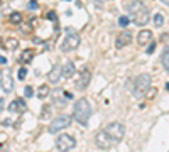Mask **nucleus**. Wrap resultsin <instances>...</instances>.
<instances>
[{
  "mask_svg": "<svg viewBox=\"0 0 169 152\" xmlns=\"http://www.w3.org/2000/svg\"><path fill=\"white\" fill-rule=\"evenodd\" d=\"M129 10V19L135 22L137 26H146L149 22V7L142 2V0H134L127 7Z\"/></svg>",
  "mask_w": 169,
  "mask_h": 152,
  "instance_id": "obj_1",
  "label": "nucleus"
},
{
  "mask_svg": "<svg viewBox=\"0 0 169 152\" xmlns=\"http://www.w3.org/2000/svg\"><path fill=\"white\" fill-rule=\"evenodd\" d=\"M92 117V106L90 101L86 98H80L75 103V110H73V118L78 122L80 125H88V120Z\"/></svg>",
  "mask_w": 169,
  "mask_h": 152,
  "instance_id": "obj_2",
  "label": "nucleus"
},
{
  "mask_svg": "<svg viewBox=\"0 0 169 152\" xmlns=\"http://www.w3.org/2000/svg\"><path fill=\"white\" fill-rule=\"evenodd\" d=\"M149 88H151V76L146 75V73L139 75L134 81V91H132V95H134V98L141 100L142 96H146L149 93Z\"/></svg>",
  "mask_w": 169,
  "mask_h": 152,
  "instance_id": "obj_3",
  "label": "nucleus"
},
{
  "mask_svg": "<svg viewBox=\"0 0 169 152\" xmlns=\"http://www.w3.org/2000/svg\"><path fill=\"white\" fill-rule=\"evenodd\" d=\"M105 132L112 139L113 144H118L123 139V135H125V125L120 124V122H112V124L105 127Z\"/></svg>",
  "mask_w": 169,
  "mask_h": 152,
  "instance_id": "obj_4",
  "label": "nucleus"
},
{
  "mask_svg": "<svg viewBox=\"0 0 169 152\" xmlns=\"http://www.w3.org/2000/svg\"><path fill=\"white\" fill-rule=\"evenodd\" d=\"M80 34H78L76 31H71V29H68L66 31V37L63 41V44H61V51L63 52H68V51H73V49H76L80 46Z\"/></svg>",
  "mask_w": 169,
  "mask_h": 152,
  "instance_id": "obj_5",
  "label": "nucleus"
},
{
  "mask_svg": "<svg viewBox=\"0 0 169 152\" xmlns=\"http://www.w3.org/2000/svg\"><path fill=\"white\" fill-rule=\"evenodd\" d=\"M56 147L59 152H68L76 147V140H75V137H71L68 134H61L56 140Z\"/></svg>",
  "mask_w": 169,
  "mask_h": 152,
  "instance_id": "obj_6",
  "label": "nucleus"
},
{
  "mask_svg": "<svg viewBox=\"0 0 169 152\" xmlns=\"http://www.w3.org/2000/svg\"><path fill=\"white\" fill-rule=\"evenodd\" d=\"M0 85H2V90L5 93L14 91V76H12V71L9 68H3L0 73Z\"/></svg>",
  "mask_w": 169,
  "mask_h": 152,
  "instance_id": "obj_7",
  "label": "nucleus"
},
{
  "mask_svg": "<svg viewBox=\"0 0 169 152\" xmlns=\"http://www.w3.org/2000/svg\"><path fill=\"white\" fill-rule=\"evenodd\" d=\"M69 124H71V117H68V115H61V117L54 118V120L49 124L47 130L51 134H56V132H59V130L66 129V127H69Z\"/></svg>",
  "mask_w": 169,
  "mask_h": 152,
  "instance_id": "obj_8",
  "label": "nucleus"
},
{
  "mask_svg": "<svg viewBox=\"0 0 169 152\" xmlns=\"http://www.w3.org/2000/svg\"><path fill=\"white\" fill-rule=\"evenodd\" d=\"M95 144H97V147H100V149H108V147L115 145V144L112 142V139L107 135L105 130H102V132H98L97 135H95Z\"/></svg>",
  "mask_w": 169,
  "mask_h": 152,
  "instance_id": "obj_9",
  "label": "nucleus"
},
{
  "mask_svg": "<svg viewBox=\"0 0 169 152\" xmlns=\"http://www.w3.org/2000/svg\"><path fill=\"white\" fill-rule=\"evenodd\" d=\"M90 81H92V71H90V69H83V71L80 73V76H78L75 86L78 90H85L86 86L90 85Z\"/></svg>",
  "mask_w": 169,
  "mask_h": 152,
  "instance_id": "obj_10",
  "label": "nucleus"
},
{
  "mask_svg": "<svg viewBox=\"0 0 169 152\" xmlns=\"http://www.w3.org/2000/svg\"><path fill=\"white\" fill-rule=\"evenodd\" d=\"M130 42H132V32H129V31H123V32H120V34L117 36V41H115V46H117L118 49H122V47L129 46Z\"/></svg>",
  "mask_w": 169,
  "mask_h": 152,
  "instance_id": "obj_11",
  "label": "nucleus"
},
{
  "mask_svg": "<svg viewBox=\"0 0 169 152\" xmlns=\"http://www.w3.org/2000/svg\"><path fill=\"white\" fill-rule=\"evenodd\" d=\"M26 110H27V106L24 103L22 98H17V100L10 101V105H9V112H12V113H24Z\"/></svg>",
  "mask_w": 169,
  "mask_h": 152,
  "instance_id": "obj_12",
  "label": "nucleus"
},
{
  "mask_svg": "<svg viewBox=\"0 0 169 152\" xmlns=\"http://www.w3.org/2000/svg\"><path fill=\"white\" fill-rule=\"evenodd\" d=\"M61 80H63V66L56 64V66L51 69V73H49V81L54 83V85H57Z\"/></svg>",
  "mask_w": 169,
  "mask_h": 152,
  "instance_id": "obj_13",
  "label": "nucleus"
},
{
  "mask_svg": "<svg viewBox=\"0 0 169 152\" xmlns=\"http://www.w3.org/2000/svg\"><path fill=\"white\" fill-rule=\"evenodd\" d=\"M151 41H152V32L149 29H142V31L137 34V44L139 46H146V44H149Z\"/></svg>",
  "mask_w": 169,
  "mask_h": 152,
  "instance_id": "obj_14",
  "label": "nucleus"
},
{
  "mask_svg": "<svg viewBox=\"0 0 169 152\" xmlns=\"http://www.w3.org/2000/svg\"><path fill=\"white\" fill-rule=\"evenodd\" d=\"M73 75H75V64L73 63L63 64V78H71Z\"/></svg>",
  "mask_w": 169,
  "mask_h": 152,
  "instance_id": "obj_15",
  "label": "nucleus"
},
{
  "mask_svg": "<svg viewBox=\"0 0 169 152\" xmlns=\"http://www.w3.org/2000/svg\"><path fill=\"white\" fill-rule=\"evenodd\" d=\"M32 57H34V51H32V49H26V51H24L22 54H20V63H22V64L31 63Z\"/></svg>",
  "mask_w": 169,
  "mask_h": 152,
  "instance_id": "obj_16",
  "label": "nucleus"
},
{
  "mask_svg": "<svg viewBox=\"0 0 169 152\" xmlns=\"http://www.w3.org/2000/svg\"><path fill=\"white\" fill-rule=\"evenodd\" d=\"M51 118V106L44 105L42 106V113H41V120H49Z\"/></svg>",
  "mask_w": 169,
  "mask_h": 152,
  "instance_id": "obj_17",
  "label": "nucleus"
},
{
  "mask_svg": "<svg viewBox=\"0 0 169 152\" xmlns=\"http://www.w3.org/2000/svg\"><path fill=\"white\" fill-rule=\"evenodd\" d=\"M47 95H49V85H42V86L37 90V96H39V98H46Z\"/></svg>",
  "mask_w": 169,
  "mask_h": 152,
  "instance_id": "obj_18",
  "label": "nucleus"
},
{
  "mask_svg": "<svg viewBox=\"0 0 169 152\" xmlns=\"http://www.w3.org/2000/svg\"><path fill=\"white\" fill-rule=\"evenodd\" d=\"M162 64H164V68H166V71L169 73V49H166V51L162 52Z\"/></svg>",
  "mask_w": 169,
  "mask_h": 152,
  "instance_id": "obj_19",
  "label": "nucleus"
},
{
  "mask_svg": "<svg viewBox=\"0 0 169 152\" xmlns=\"http://www.w3.org/2000/svg\"><path fill=\"white\" fill-rule=\"evenodd\" d=\"M154 24H156V27H161L164 24V17L161 14H156L154 15Z\"/></svg>",
  "mask_w": 169,
  "mask_h": 152,
  "instance_id": "obj_20",
  "label": "nucleus"
},
{
  "mask_svg": "<svg viewBox=\"0 0 169 152\" xmlns=\"http://www.w3.org/2000/svg\"><path fill=\"white\" fill-rule=\"evenodd\" d=\"M10 20H12L14 24H20V20H22V15H20L19 12H14V14L10 15Z\"/></svg>",
  "mask_w": 169,
  "mask_h": 152,
  "instance_id": "obj_21",
  "label": "nucleus"
},
{
  "mask_svg": "<svg viewBox=\"0 0 169 152\" xmlns=\"http://www.w3.org/2000/svg\"><path fill=\"white\" fill-rule=\"evenodd\" d=\"M129 17H127V15H120V17H118V24H120L122 27H125V26H129Z\"/></svg>",
  "mask_w": 169,
  "mask_h": 152,
  "instance_id": "obj_22",
  "label": "nucleus"
},
{
  "mask_svg": "<svg viewBox=\"0 0 169 152\" xmlns=\"http://www.w3.org/2000/svg\"><path fill=\"white\" fill-rule=\"evenodd\" d=\"M7 46H9L10 49H15L19 46V41L17 39H9V41H7Z\"/></svg>",
  "mask_w": 169,
  "mask_h": 152,
  "instance_id": "obj_23",
  "label": "nucleus"
},
{
  "mask_svg": "<svg viewBox=\"0 0 169 152\" xmlns=\"http://www.w3.org/2000/svg\"><path fill=\"white\" fill-rule=\"evenodd\" d=\"M26 75H27V69H26V68H24V66H22V68H20V69H19V73H17V76H19V80H24V78H26Z\"/></svg>",
  "mask_w": 169,
  "mask_h": 152,
  "instance_id": "obj_24",
  "label": "nucleus"
},
{
  "mask_svg": "<svg viewBox=\"0 0 169 152\" xmlns=\"http://www.w3.org/2000/svg\"><path fill=\"white\" fill-rule=\"evenodd\" d=\"M46 17H47L49 20H54V22L57 20V17H56V12H52V10H49V12H47V14H46Z\"/></svg>",
  "mask_w": 169,
  "mask_h": 152,
  "instance_id": "obj_25",
  "label": "nucleus"
},
{
  "mask_svg": "<svg viewBox=\"0 0 169 152\" xmlns=\"http://www.w3.org/2000/svg\"><path fill=\"white\" fill-rule=\"evenodd\" d=\"M24 95H26L27 98H31L32 95H34V93H32V88H31V86H26V90H24Z\"/></svg>",
  "mask_w": 169,
  "mask_h": 152,
  "instance_id": "obj_26",
  "label": "nucleus"
},
{
  "mask_svg": "<svg viewBox=\"0 0 169 152\" xmlns=\"http://www.w3.org/2000/svg\"><path fill=\"white\" fill-rule=\"evenodd\" d=\"M63 96H64V100H71V98H73V93H69V91H63Z\"/></svg>",
  "mask_w": 169,
  "mask_h": 152,
  "instance_id": "obj_27",
  "label": "nucleus"
},
{
  "mask_svg": "<svg viewBox=\"0 0 169 152\" xmlns=\"http://www.w3.org/2000/svg\"><path fill=\"white\" fill-rule=\"evenodd\" d=\"M29 7H31L32 10L37 9V2H36V0H31V2H29Z\"/></svg>",
  "mask_w": 169,
  "mask_h": 152,
  "instance_id": "obj_28",
  "label": "nucleus"
},
{
  "mask_svg": "<svg viewBox=\"0 0 169 152\" xmlns=\"http://www.w3.org/2000/svg\"><path fill=\"white\" fill-rule=\"evenodd\" d=\"M154 49H156V44H154V42H151V46L147 47V54H152V51H154Z\"/></svg>",
  "mask_w": 169,
  "mask_h": 152,
  "instance_id": "obj_29",
  "label": "nucleus"
},
{
  "mask_svg": "<svg viewBox=\"0 0 169 152\" xmlns=\"http://www.w3.org/2000/svg\"><path fill=\"white\" fill-rule=\"evenodd\" d=\"M0 63H2V64H5V63H7V59H5L3 56H0Z\"/></svg>",
  "mask_w": 169,
  "mask_h": 152,
  "instance_id": "obj_30",
  "label": "nucleus"
},
{
  "mask_svg": "<svg viewBox=\"0 0 169 152\" xmlns=\"http://www.w3.org/2000/svg\"><path fill=\"white\" fill-rule=\"evenodd\" d=\"M161 2H162L164 5H167V7H169V0H161Z\"/></svg>",
  "mask_w": 169,
  "mask_h": 152,
  "instance_id": "obj_31",
  "label": "nucleus"
},
{
  "mask_svg": "<svg viewBox=\"0 0 169 152\" xmlns=\"http://www.w3.org/2000/svg\"><path fill=\"white\" fill-rule=\"evenodd\" d=\"M166 88H167V90H169V83H167V85H166Z\"/></svg>",
  "mask_w": 169,
  "mask_h": 152,
  "instance_id": "obj_32",
  "label": "nucleus"
},
{
  "mask_svg": "<svg viewBox=\"0 0 169 152\" xmlns=\"http://www.w3.org/2000/svg\"><path fill=\"white\" fill-rule=\"evenodd\" d=\"M66 2H69V0H66Z\"/></svg>",
  "mask_w": 169,
  "mask_h": 152,
  "instance_id": "obj_33",
  "label": "nucleus"
}]
</instances>
